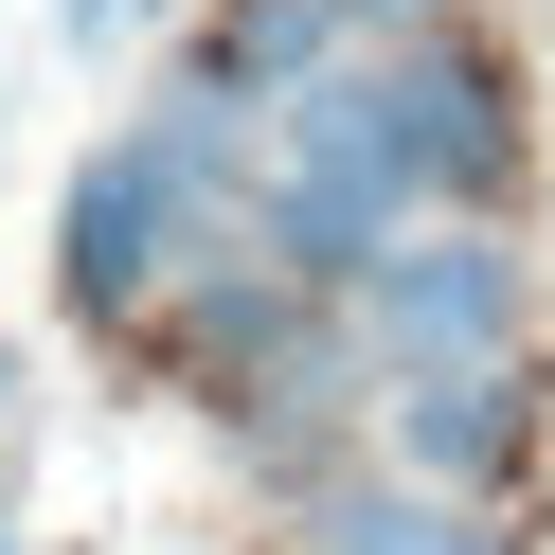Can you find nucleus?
I'll return each mask as SVG.
<instances>
[{"label":"nucleus","instance_id":"obj_1","mask_svg":"<svg viewBox=\"0 0 555 555\" xmlns=\"http://www.w3.org/2000/svg\"><path fill=\"white\" fill-rule=\"evenodd\" d=\"M340 340H359L376 395H412V376H519V340H538V269H519V233H395V251L340 287Z\"/></svg>","mask_w":555,"mask_h":555},{"label":"nucleus","instance_id":"obj_2","mask_svg":"<svg viewBox=\"0 0 555 555\" xmlns=\"http://www.w3.org/2000/svg\"><path fill=\"white\" fill-rule=\"evenodd\" d=\"M216 233H233L216 197H197L144 126H108V144L73 162V197H54V305H73V323H108V340H144Z\"/></svg>","mask_w":555,"mask_h":555},{"label":"nucleus","instance_id":"obj_3","mask_svg":"<svg viewBox=\"0 0 555 555\" xmlns=\"http://www.w3.org/2000/svg\"><path fill=\"white\" fill-rule=\"evenodd\" d=\"M376 108H395V180H412V216H466V233H502V180H519V90H502V54L448 18V37H412V54H376Z\"/></svg>","mask_w":555,"mask_h":555},{"label":"nucleus","instance_id":"obj_4","mask_svg":"<svg viewBox=\"0 0 555 555\" xmlns=\"http://www.w3.org/2000/svg\"><path fill=\"white\" fill-rule=\"evenodd\" d=\"M376 448L430 502H502L519 448H538V376H412V395H376Z\"/></svg>","mask_w":555,"mask_h":555},{"label":"nucleus","instance_id":"obj_5","mask_svg":"<svg viewBox=\"0 0 555 555\" xmlns=\"http://www.w3.org/2000/svg\"><path fill=\"white\" fill-rule=\"evenodd\" d=\"M287 555H519L483 502H430V483H305Z\"/></svg>","mask_w":555,"mask_h":555},{"label":"nucleus","instance_id":"obj_6","mask_svg":"<svg viewBox=\"0 0 555 555\" xmlns=\"http://www.w3.org/2000/svg\"><path fill=\"white\" fill-rule=\"evenodd\" d=\"M144 18H162V0H54V37H73V54H126Z\"/></svg>","mask_w":555,"mask_h":555},{"label":"nucleus","instance_id":"obj_7","mask_svg":"<svg viewBox=\"0 0 555 555\" xmlns=\"http://www.w3.org/2000/svg\"><path fill=\"white\" fill-rule=\"evenodd\" d=\"M0 144H18V73H0Z\"/></svg>","mask_w":555,"mask_h":555}]
</instances>
